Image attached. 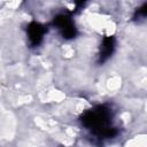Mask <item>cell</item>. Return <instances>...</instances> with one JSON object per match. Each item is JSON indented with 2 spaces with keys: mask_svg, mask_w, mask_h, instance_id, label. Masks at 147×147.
<instances>
[{
  "mask_svg": "<svg viewBox=\"0 0 147 147\" xmlns=\"http://www.w3.org/2000/svg\"><path fill=\"white\" fill-rule=\"evenodd\" d=\"M80 122L99 137L113 138L117 134V130L111 127V113L105 106H98L85 111L80 117Z\"/></svg>",
  "mask_w": 147,
  "mask_h": 147,
  "instance_id": "6da1fadb",
  "label": "cell"
},
{
  "mask_svg": "<svg viewBox=\"0 0 147 147\" xmlns=\"http://www.w3.org/2000/svg\"><path fill=\"white\" fill-rule=\"evenodd\" d=\"M53 24L60 30L62 37L65 38V39H72L77 34L76 26H75L74 22L71 21V18L68 15H64V14L57 15L54 18Z\"/></svg>",
  "mask_w": 147,
  "mask_h": 147,
  "instance_id": "7a4b0ae2",
  "label": "cell"
},
{
  "mask_svg": "<svg viewBox=\"0 0 147 147\" xmlns=\"http://www.w3.org/2000/svg\"><path fill=\"white\" fill-rule=\"evenodd\" d=\"M28 36H29V40L33 46H38L41 41L42 38L45 36L46 29L42 24L37 23V22H32L28 25Z\"/></svg>",
  "mask_w": 147,
  "mask_h": 147,
  "instance_id": "3957f363",
  "label": "cell"
},
{
  "mask_svg": "<svg viewBox=\"0 0 147 147\" xmlns=\"http://www.w3.org/2000/svg\"><path fill=\"white\" fill-rule=\"evenodd\" d=\"M114 48H115V39L114 37H105L102 42H101V46H100V55H99V62H105L107 61L113 52H114Z\"/></svg>",
  "mask_w": 147,
  "mask_h": 147,
  "instance_id": "277c9868",
  "label": "cell"
},
{
  "mask_svg": "<svg viewBox=\"0 0 147 147\" xmlns=\"http://www.w3.org/2000/svg\"><path fill=\"white\" fill-rule=\"evenodd\" d=\"M136 14H137L138 16H142V17H145L146 14H147V3H144V5L137 10Z\"/></svg>",
  "mask_w": 147,
  "mask_h": 147,
  "instance_id": "5b68a950",
  "label": "cell"
}]
</instances>
